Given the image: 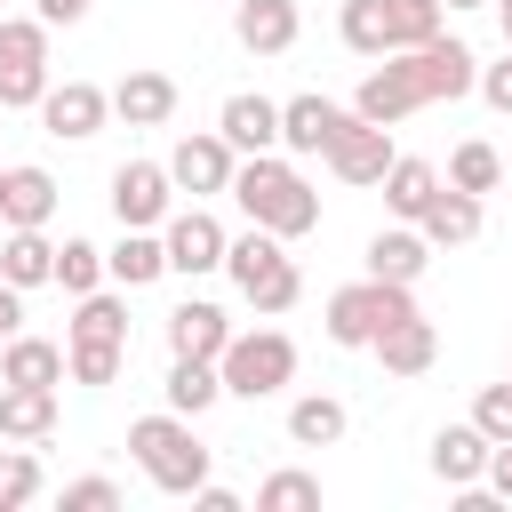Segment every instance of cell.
<instances>
[{"mask_svg": "<svg viewBox=\"0 0 512 512\" xmlns=\"http://www.w3.org/2000/svg\"><path fill=\"white\" fill-rule=\"evenodd\" d=\"M368 352L384 360V376H424V368H432V352H440V336H432V320H424V312H408V320H392Z\"/></svg>", "mask_w": 512, "mask_h": 512, "instance_id": "obj_17", "label": "cell"}, {"mask_svg": "<svg viewBox=\"0 0 512 512\" xmlns=\"http://www.w3.org/2000/svg\"><path fill=\"white\" fill-rule=\"evenodd\" d=\"M392 64L408 72V88H416V104H440V96H464L472 80H480V56L464 48V40H416V48H392Z\"/></svg>", "mask_w": 512, "mask_h": 512, "instance_id": "obj_7", "label": "cell"}, {"mask_svg": "<svg viewBox=\"0 0 512 512\" xmlns=\"http://www.w3.org/2000/svg\"><path fill=\"white\" fill-rule=\"evenodd\" d=\"M192 504H200V512H240V496H232V488H208V480L192 488Z\"/></svg>", "mask_w": 512, "mask_h": 512, "instance_id": "obj_44", "label": "cell"}, {"mask_svg": "<svg viewBox=\"0 0 512 512\" xmlns=\"http://www.w3.org/2000/svg\"><path fill=\"white\" fill-rule=\"evenodd\" d=\"M488 488H496V504H512V440H488Z\"/></svg>", "mask_w": 512, "mask_h": 512, "instance_id": "obj_42", "label": "cell"}, {"mask_svg": "<svg viewBox=\"0 0 512 512\" xmlns=\"http://www.w3.org/2000/svg\"><path fill=\"white\" fill-rule=\"evenodd\" d=\"M344 128H352V112L328 104V96H288V104H280V144H288V152H328Z\"/></svg>", "mask_w": 512, "mask_h": 512, "instance_id": "obj_11", "label": "cell"}, {"mask_svg": "<svg viewBox=\"0 0 512 512\" xmlns=\"http://www.w3.org/2000/svg\"><path fill=\"white\" fill-rule=\"evenodd\" d=\"M312 504H320V480L312 472H272L256 488V512H312Z\"/></svg>", "mask_w": 512, "mask_h": 512, "instance_id": "obj_36", "label": "cell"}, {"mask_svg": "<svg viewBox=\"0 0 512 512\" xmlns=\"http://www.w3.org/2000/svg\"><path fill=\"white\" fill-rule=\"evenodd\" d=\"M160 248H168V272H216L224 264V224L208 208H184V216H168Z\"/></svg>", "mask_w": 512, "mask_h": 512, "instance_id": "obj_10", "label": "cell"}, {"mask_svg": "<svg viewBox=\"0 0 512 512\" xmlns=\"http://www.w3.org/2000/svg\"><path fill=\"white\" fill-rule=\"evenodd\" d=\"M104 272H112L120 288H152V280L168 272V248L152 240V224H128V232H120V248L104 256Z\"/></svg>", "mask_w": 512, "mask_h": 512, "instance_id": "obj_24", "label": "cell"}, {"mask_svg": "<svg viewBox=\"0 0 512 512\" xmlns=\"http://www.w3.org/2000/svg\"><path fill=\"white\" fill-rule=\"evenodd\" d=\"M48 96V24L32 16H0V112L40 104Z\"/></svg>", "mask_w": 512, "mask_h": 512, "instance_id": "obj_6", "label": "cell"}, {"mask_svg": "<svg viewBox=\"0 0 512 512\" xmlns=\"http://www.w3.org/2000/svg\"><path fill=\"white\" fill-rule=\"evenodd\" d=\"M88 0H40V24H80Z\"/></svg>", "mask_w": 512, "mask_h": 512, "instance_id": "obj_45", "label": "cell"}, {"mask_svg": "<svg viewBox=\"0 0 512 512\" xmlns=\"http://www.w3.org/2000/svg\"><path fill=\"white\" fill-rule=\"evenodd\" d=\"M72 376L80 384H112L120 376V344H72Z\"/></svg>", "mask_w": 512, "mask_h": 512, "instance_id": "obj_39", "label": "cell"}, {"mask_svg": "<svg viewBox=\"0 0 512 512\" xmlns=\"http://www.w3.org/2000/svg\"><path fill=\"white\" fill-rule=\"evenodd\" d=\"M216 400H224L216 360H176V368H168V408H176V416H208Z\"/></svg>", "mask_w": 512, "mask_h": 512, "instance_id": "obj_30", "label": "cell"}, {"mask_svg": "<svg viewBox=\"0 0 512 512\" xmlns=\"http://www.w3.org/2000/svg\"><path fill=\"white\" fill-rule=\"evenodd\" d=\"M128 448H136V464H144V480L160 488V496H192L200 480H208V448L192 440V416H136L128 424Z\"/></svg>", "mask_w": 512, "mask_h": 512, "instance_id": "obj_3", "label": "cell"}, {"mask_svg": "<svg viewBox=\"0 0 512 512\" xmlns=\"http://www.w3.org/2000/svg\"><path fill=\"white\" fill-rule=\"evenodd\" d=\"M168 168H152V160H120L112 168V216L120 224H160L168 216Z\"/></svg>", "mask_w": 512, "mask_h": 512, "instance_id": "obj_9", "label": "cell"}, {"mask_svg": "<svg viewBox=\"0 0 512 512\" xmlns=\"http://www.w3.org/2000/svg\"><path fill=\"white\" fill-rule=\"evenodd\" d=\"M344 48H352V56H392V40H384V0H344Z\"/></svg>", "mask_w": 512, "mask_h": 512, "instance_id": "obj_35", "label": "cell"}, {"mask_svg": "<svg viewBox=\"0 0 512 512\" xmlns=\"http://www.w3.org/2000/svg\"><path fill=\"white\" fill-rule=\"evenodd\" d=\"M216 376H224V392H240V400H272V392L296 376V344H288L280 328L232 336V344L216 352Z\"/></svg>", "mask_w": 512, "mask_h": 512, "instance_id": "obj_5", "label": "cell"}, {"mask_svg": "<svg viewBox=\"0 0 512 512\" xmlns=\"http://www.w3.org/2000/svg\"><path fill=\"white\" fill-rule=\"evenodd\" d=\"M472 424H480L488 440H512V376H504V384H488V392L472 400Z\"/></svg>", "mask_w": 512, "mask_h": 512, "instance_id": "obj_38", "label": "cell"}, {"mask_svg": "<svg viewBox=\"0 0 512 512\" xmlns=\"http://www.w3.org/2000/svg\"><path fill=\"white\" fill-rule=\"evenodd\" d=\"M48 216H56V176L48 168H8L0 224H48Z\"/></svg>", "mask_w": 512, "mask_h": 512, "instance_id": "obj_25", "label": "cell"}, {"mask_svg": "<svg viewBox=\"0 0 512 512\" xmlns=\"http://www.w3.org/2000/svg\"><path fill=\"white\" fill-rule=\"evenodd\" d=\"M496 16H504V48H512V0H496Z\"/></svg>", "mask_w": 512, "mask_h": 512, "instance_id": "obj_46", "label": "cell"}, {"mask_svg": "<svg viewBox=\"0 0 512 512\" xmlns=\"http://www.w3.org/2000/svg\"><path fill=\"white\" fill-rule=\"evenodd\" d=\"M0 384H64V344H48V336H8Z\"/></svg>", "mask_w": 512, "mask_h": 512, "instance_id": "obj_26", "label": "cell"}, {"mask_svg": "<svg viewBox=\"0 0 512 512\" xmlns=\"http://www.w3.org/2000/svg\"><path fill=\"white\" fill-rule=\"evenodd\" d=\"M104 112H112V96L88 88V80H64V88L40 96V120H48V136H64V144H88V136L104 128Z\"/></svg>", "mask_w": 512, "mask_h": 512, "instance_id": "obj_8", "label": "cell"}, {"mask_svg": "<svg viewBox=\"0 0 512 512\" xmlns=\"http://www.w3.org/2000/svg\"><path fill=\"white\" fill-rule=\"evenodd\" d=\"M224 344H232V320L216 304H176L168 312V352L176 360H216Z\"/></svg>", "mask_w": 512, "mask_h": 512, "instance_id": "obj_16", "label": "cell"}, {"mask_svg": "<svg viewBox=\"0 0 512 512\" xmlns=\"http://www.w3.org/2000/svg\"><path fill=\"white\" fill-rule=\"evenodd\" d=\"M0 192H8V168H0Z\"/></svg>", "mask_w": 512, "mask_h": 512, "instance_id": "obj_48", "label": "cell"}, {"mask_svg": "<svg viewBox=\"0 0 512 512\" xmlns=\"http://www.w3.org/2000/svg\"><path fill=\"white\" fill-rule=\"evenodd\" d=\"M112 112H120L128 128H160V120L176 112V80H168V72H128V80L112 88Z\"/></svg>", "mask_w": 512, "mask_h": 512, "instance_id": "obj_23", "label": "cell"}, {"mask_svg": "<svg viewBox=\"0 0 512 512\" xmlns=\"http://www.w3.org/2000/svg\"><path fill=\"white\" fill-rule=\"evenodd\" d=\"M72 344H128V304L104 296V288H88L80 312H72Z\"/></svg>", "mask_w": 512, "mask_h": 512, "instance_id": "obj_31", "label": "cell"}, {"mask_svg": "<svg viewBox=\"0 0 512 512\" xmlns=\"http://www.w3.org/2000/svg\"><path fill=\"white\" fill-rule=\"evenodd\" d=\"M216 136H224L232 152H272V144H280V104H272V96H224Z\"/></svg>", "mask_w": 512, "mask_h": 512, "instance_id": "obj_13", "label": "cell"}, {"mask_svg": "<svg viewBox=\"0 0 512 512\" xmlns=\"http://www.w3.org/2000/svg\"><path fill=\"white\" fill-rule=\"evenodd\" d=\"M168 184H184V192H224V184H232V144H224V136H184V144L168 152Z\"/></svg>", "mask_w": 512, "mask_h": 512, "instance_id": "obj_14", "label": "cell"}, {"mask_svg": "<svg viewBox=\"0 0 512 512\" xmlns=\"http://www.w3.org/2000/svg\"><path fill=\"white\" fill-rule=\"evenodd\" d=\"M416 312V296H408V280H352V288H336L328 296V344H376L392 320H408Z\"/></svg>", "mask_w": 512, "mask_h": 512, "instance_id": "obj_4", "label": "cell"}, {"mask_svg": "<svg viewBox=\"0 0 512 512\" xmlns=\"http://www.w3.org/2000/svg\"><path fill=\"white\" fill-rule=\"evenodd\" d=\"M288 440H296V448H336V440H344V400H328V392L288 400Z\"/></svg>", "mask_w": 512, "mask_h": 512, "instance_id": "obj_28", "label": "cell"}, {"mask_svg": "<svg viewBox=\"0 0 512 512\" xmlns=\"http://www.w3.org/2000/svg\"><path fill=\"white\" fill-rule=\"evenodd\" d=\"M32 496H40V456L32 448H0V512H16Z\"/></svg>", "mask_w": 512, "mask_h": 512, "instance_id": "obj_37", "label": "cell"}, {"mask_svg": "<svg viewBox=\"0 0 512 512\" xmlns=\"http://www.w3.org/2000/svg\"><path fill=\"white\" fill-rule=\"evenodd\" d=\"M96 280H104V248H96V240H64V248H56V288H64V296H88Z\"/></svg>", "mask_w": 512, "mask_h": 512, "instance_id": "obj_34", "label": "cell"}, {"mask_svg": "<svg viewBox=\"0 0 512 512\" xmlns=\"http://www.w3.org/2000/svg\"><path fill=\"white\" fill-rule=\"evenodd\" d=\"M440 32V0H384V40L392 48H416Z\"/></svg>", "mask_w": 512, "mask_h": 512, "instance_id": "obj_32", "label": "cell"}, {"mask_svg": "<svg viewBox=\"0 0 512 512\" xmlns=\"http://www.w3.org/2000/svg\"><path fill=\"white\" fill-rule=\"evenodd\" d=\"M0 280H8V288H40V280H56V248H48L40 224H8V240H0Z\"/></svg>", "mask_w": 512, "mask_h": 512, "instance_id": "obj_19", "label": "cell"}, {"mask_svg": "<svg viewBox=\"0 0 512 512\" xmlns=\"http://www.w3.org/2000/svg\"><path fill=\"white\" fill-rule=\"evenodd\" d=\"M224 272H232V288L272 320V312H288L296 296H304V272H296V256L280 248V232H264V224H248L240 240H224Z\"/></svg>", "mask_w": 512, "mask_h": 512, "instance_id": "obj_2", "label": "cell"}, {"mask_svg": "<svg viewBox=\"0 0 512 512\" xmlns=\"http://www.w3.org/2000/svg\"><path fill=\"white\" fill-rule=\"evenodd\" d=\"M328 168H336L344 184H384V168H392V136H384L376 120L352 112V128L328 144Z\"/></svg>", "mask_w": 512, "mask_h": 512, "instance_id": "obj_12", "label": "cell"}, {"mask_svg": "<svg viewBox=\"0 0 512 512\" xmlns=\"http://www.w3.org/2000/svg\"><path fill=\"white\" fill-rule=\"evenodd\" d=\"M56 432V384H8L0 392V440H48Z\"/></svg>", "mask_w": 512, "mask_h": 512, "instance_id": "obj_21", "label": "cell"}, {"mask_svg": "<svg viewBox=\"0 0 512 512\" xmlns=\"http://www.w3.org/2000/svg\"><path fill=\"white\" fill-rule=\"evenodd\" d=\"M352 112H360V120H376V128H392V120H408V112H416V88H408V72H400V64L384 56V64H376V72L360 80V96H352Z\"/></svg>", "mask_w": 512, "mask_h": 512, "instance_id": "obj_22", "label": "cell"}, {"mask_svg": "<svg viewBox=\"0 0 512 512\" xmlns=\"http://www.w3.org/2000/svg\"><path fill=\"white\" fill-rule=\"evenodd\" d=\"M16 320H24V288H8V280H0V344L16 336Z\"/></svg>", "mask_w": 512, "mask_h": 512, "instance_id": "obj_43", "label": "cell"}, {"mask_svg": "<svg viewBox=\"0 0 512 512\" xmlns=\"http://www.w3.org/2000/svg\"><path fill=\"white\" fill-rule=\"evenodd\" d=\"M472 88H480V96L512 120V56H504V64H480V80H472Z\"/></svg>", "mask_w": 512, "mask_h": 512, "instance_id": "obj_41", "label": "cell"}, {"mask_svg": "<svg viewBox=\"0 0 512 512\" xmlns=\"http://www.w3.org/2000/svg\"><path fill=\"white\" fill-rule=\"evenodd\" d=\"M432 264V240L424 232H376L368 240V280H416Z\"/></svg>", "mask_w": 512, "mask_h": 512, "instance_id": "obj_27", "label": "cell"}, {"mask_svg": "<svg viewBox=\"0 0 512 512\" xmlns=\"http://www.w3.org/2000/svg\"><path fill=\"white\" fill-rule=\"evenodd\" d=\"M232 32H240V48H256V56H288V48H296V0H240V8H232Z\"/></svg>", "mask_w": 512, "mask_h": 512, "instance_id": "obj_15", "label": "cell"}, {"mask_svg": "<svg viewBox=\"0 0 512 512\" xmlns=\"http://www.w3.org/2000/svg\"><path fill=\"white\" fill-rule=\"evenodd\" d=\"M440 8H480V0H440Z\"/></svg>", "mask_w": 512, "mask_h": 512, "instance_id": "obj_47", "label": "cell"}, {"mask_svg": "<svg viewBox=\"0 0 512 512\" xmlns=\"http://www.w3.org/2000/svg\"><path fill=\"white\" fill-rule=\"evenodd\" d=\"M496 176H504L496 144H456V152H448V184H456V192H496Z\"/></svg>", "mask_w": 512, "mask_h": 512, "instance_id": "obj_33", "label": "cell"}, {"mask_svg": "<svg viewBox=\"0 0 512 512\" xmlns=\"http://www.w3.org/2000/svg\"><path fill=\"white\" fill-rule=\"evenodd\" d=\"M224 192L248 208V224H264V232H280V240H296V232L320 224V192H312L288 160L248 152V160H232V184H224Z\"/></svg>", "mask_w": 512, "mask_h": 512, "instance_id": "obj_1", "label": "cell"}, {"mask_svg": "<svg viewBox=\"0 0 512 512\" xmlns=\"http://www.w3.org/2000/svg\"><path fill=\"white\" fill-rule=\"evenodd\" d=\"M432 192H440V168H432V160H400V152H392V168H384V200H392V216H408V224H416Z\"/></svg>", "mask_w": 512, "mask_h": 512, "instance_id": "obj_29", "label": "cell"}, {"mask_svg": "<svg viewBox=\"0 0 512 512\" xmlns=\"http://www.w3.org/2000/svg\"><path fill=\"white\" fill-rule=\"evenodd\" d=\"M480 464H488V432H480V424H440V432H432V472H440L448 488H472Z\"/></svg>", "mask_w": 512, "mask_h": 512, "instance_id": "obj_20", "label": "cell"}, {"mask_svg": "<svg viewBox=\"0 0 512 512\" xmlns=\"http://www.w3.org/2000/svg\"><path fill=\"white\" fill-rule=\"evenodd\" d=\"M416 232H424L432 248H464V240L480 232V192H456V184H448V192H432V200H424V216H416Z\"/></svg>", "mask_w": 512, "mask_h": 512, "instance_id": "obj_18", "label": "cell"}, {"mask_svg": "<svg viewBox=\"0 0 512 512\" xmlns=\"http://www.w3.org/2000/svg\"><path fill=\"white\" fill-rule=\"evenodd\" d=\"M112 504H120L112 480H72V488H64V512H112Z\"/></svg>", "mask_w": 512, "mask_h": 512, "instance_id": "obj_40", "label": "cell"}]
</instances>
